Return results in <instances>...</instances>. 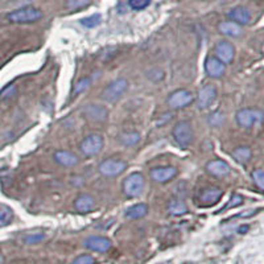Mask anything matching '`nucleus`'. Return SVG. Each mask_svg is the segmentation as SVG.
<instances>
[{"label": "nucleus", "instance_id": "obj_1", "mask_svg": "<svg viewBox=\"0 0 264 264\" xmlns=\"http://www.w3.org/2000/svg\"><path fill=\"white\" fill-rule=\"evenodd\" d=\"M43 17V11L35 7H23L9 12L7 19L15 24H29L39 21Z\"/></svg>", "mask_w": 264, "mask_h": 264}, {"label": "nucleus", "instance_id": "obj_2", "mask_svg": "<svg viewBox=\"0 0 264 264\" xmlns=\"http://www.w3.org/2000/svg\"><path fill=\"white\" fill-rule=\"evenodd\" d=\"M172 135H173V139L176 144L181 148H188V147L192 146V143L194 140V131L192 123L188 122V120H182V122H178L176 126L173 127V131H172Z\"/></svg>", "mask_w": 264, "mask_h": 264}, {"label": "nucleus", "instance_id": "obj_3", "mask_svg": "<svg viewBox=\"0 0 264 264\" xmlns=\"http://www.w3.org/2000/svg\"><path fill=\"white\" fill-rule=\"evenodd\" d=\"M144 185H146V180L140 172H134L130 176H127L123 181L122 189L123 193L126 194L128 198H135L140 196L144 190Z\"/></svg>", "mask_w": 264, "mask_h": 264}, {"label": "nucleus", "instance_id": "obj_4", "mask_svg": "<svg viewBox=\"0 0 264 264\" xmlns=\"http://www.w3.org/2000/svg\"><path fill=\"white\" fill-rule=\"evenodd\" d=\"M127 89H128V81L126 78L115 79L105 87L101 98L107 103H115L122 98V95L126 93Z\"/></svg>", "mask_w": 264, "mask_h": 264}, {"label": "nucleus", "instance_id": "obj_5", "mask_svg": "<svg viewBox=\"0 0 264 264\" xmlns=\"http://www.w3.org/2000/svg\"><path fill=\"white\" fill-rule=\"evenodd\" d=\"M262 119H263V112L259 108H242L235 115L238 126L242 128H251L258 123H261Z\"/></svg>", "mask_w": 264, "mask_h": 264}, {"label": "nucleus", "instance_id": "obj_6", "mask_svg": "<svg viewBox=\"0 0 264 264\" xmlns=\"http://www.w3.org/2000/svg\"><path fill=\"white\" fill-rule=\"evenodd\" d=\"M127 162L120 158H106L98 166V172L105 177H118L126 170Z\"/></svg>", "mask_w": 264, "mask_h": 264}, {"label": "nucleus", "instance_id": "obj_7", "mask_svg": "<svg viewBox=\"0 0 264 264\" xmlns=\"http://www.w3.org/2000/svg\"><path fill=\"white\" fill-rule=\"evenodd\" d=\"M103 144H105V140H103L102 135L91 134L81 142L79 150L85 156L91 158V156H97L98 154H101V151L103 150Z\"/></svg>", "mask_w": 264, "mask_h": 264}, {"label": "nucleus", "instance_id": "obj_8", "mask_svg": "<svg viewBox=\"0 0 264 264\" xmlns=\"http://www.w3.org/2000/svg\"><path fill=\"white\" fill-rule=\"evenodd\" d=\"M193 101L194 97L190 91L185 90V89H180V90L170 93L168 99H166V105H168L169 108H172V110H180V108L189 106Z\"/></svg>", "mask_w": 264, "mask_h": 264}, {"label": "nucleus", "instance_id": "obj_9", "mask_svg": "<svg viewBox=\"0 0 264 264\" xmlns=\"http://www.w3.org/2000/svg\"><path fill=\"white\" fill-rule=\"evenodd\" d=\"M178 174V170L176 166L165 165V166H156L150 170V177L154 182L158 184H165V182L173 180Z\"/></svg>", "mask_w": 264, "mask_h": 264}, {"label": "nucleus", "instance_id": "obj_10", "mask_svg": "<svg viewBox=\"0 0 264 264\" xmlns=\"http://www.w3.org/2000/svg\"><path fill=\"white\" fill-rule=\"evenodd\" d=\"M218 91L217 87L214 85H205L201 87V90L198 91L197 94V106L200 110H206L209 108L217 99Z\"/></svg>", "mask_w": 264, "mask_h": 264}, {"label": "nucleus", "instance_id": "obj_11", "mask_svg": "<svg viewBox=\"0 0 264 264\" xmlns=\"http://www.w3.org/2000/svg\"><path fill=\"white\" fill-rule=\"evenodd\" d=\"M83 116L90 120V122L102 123L105 122L108 116V111L106 107L101 106V105H95V103H89L82 108Z\"/></svg>", "mask_w": 264, "mask_h": 264}, {"label": "nucleus", "instance_id": "obj_12", "mask_svg": "<svg viewBox=\"0 0 264 264\" xmlns=\"http://www.w3.org/2000/svg\"><path fill=\"white\" fill-rule=\"evenodd\" d=\"M214 57L219 59L222 63L229 65L233 62L234 57H235V48L229 41H225V40L219 41L214 49Z\"/></svg>", "mask_w": 264, "mask_h": 264}, {"label": "nucleus", "instance_id": "obj_13", "mask_svg": "<svg viewBox=\"0 0 264 264\" xmlns=\"http://www.w3.org/2000/svg\"><path fill=\"white\" fill-rule=\"evenodd\" d=\"M205 71L210 78H221L222 75L225 74L226 65L215 58L214 55H209L205 59Z\"/></svg>", "mask_w": 264, "mask_h": 264}, {"label": "nucleus", "instance_id": "obj_14", "mask_svg": "<svg viewBox=\"0 0 264 264\" xmlns=\"http://www.w3.org/2000/svg\"><path fill=\"white\" fill-rule=\"evenodd\" d=\"M83 246L86 249L95 251V253H107L111 249V241L108 238L105 237H89L87 239H85Z\"/></svg>", "mask_w": 264, "mask_h": 264}, {"label": "nucleus", "instance_id": "obj_15", "mask_svg": "<svg viewBox=\"0 0 264 264\" xmlns=\"http://www.w3.org/2000/svg\"><path fill=\"white\" fill-rule=\"evenodd\" d=\"M206 172L211 174L213 177L223 178L229 176L231 168L225 160H213V161H209L206 164Z\"/></svg>", "mask_w": 264, "mask_h": 264}, {"label": "nucleus", "instance_id": "obj_16", "mask_svg": "<svg viewBox=\"0 0 264 264\" xmlns=\"http://www.w3.org/2000/svg\"><path fill=\"white\" fill-rule=\"evenodd\" d=\"M223 196V192H222L221 188H217V186H210V188H206L201 192L200 194V204L202 206H210L217 204L219 200Z\"/></svg>", "mask_w": 264, "mask_h": 264}, {"label": "nucleus", "instance_id": "obj_17", "mask_svg": "<svg viewBox=\"0 0 264 264\" xmlns=\"http://www.w3.org/2000/svg\"><path fill=\"white\" fill-rule=\"evenodd\" d=\"M95 206H97V202L90 194H79L78 197L74 200V209L79 214L90 213L95 209Z\"/></svg>", "mask_w": 264, "mask_h": 264}, {"label": "nucleus", "instance_id": "obj_18", "mask_svg": "<svg viewBox=\"0 0 264 264\" xmlns=\"http://www.w3.org/2000/svg\"><path fill=\"white\" fill-rule=\"evenodd\" d=\"M54 161L58 165L63 166V168H71L78 164V158L77 155H74L70 151H55L54 152Z\"/></svg>", "mask_w": 264, "mask_h": 264}, {"label": "nucleus", "instance_id": "obj_19", "mask_svg": "<svg viewBox=\"0 0 264 264\" xmlns=\"http://www.w3.org/2000/svg\"><path fill=\"white\" fill-rule=\"evenodd\" d=\"M229 17L231 19V21H234L238 25H246L251 20V13L247 8L235 7L229 12Z\"/></svg>", "mask_w": 264, "mask_h": 264}, {"label": "nucleus", "instance_id": "obj_20", "mask_svg": "<svg viewBox=\"0 0 264 264\" xmlns=\"http://www.w3.org/2000/svg\"><path fill=\"white\" fill-rule=\"evenodd\" d=\"M231 156L238 164L246 165L253 158V151L247 146H239L237 148H234L233 152H231Z\"/></svg>", "mask_w": 264, "mask_h": 264}, {"label": "nucleus", "instance_id": "obj_21", "mask_svg": "<svg viewBox=\"0 0 264 264\" xmlns=\"http://www.w3.org/2000/svg\"><path fill=\"white\" fill-rule=\"evenodd\" d=\"M218 31L229 37H239L242 35L241 25H238L234 21H223L218 25Z\"/></svg>", "mask_w": 264, "mask_h": 264}, {"label": "nucleus", "instance_id": "obj_22", "mask_svg": "<svg viewBox=\"0 0 264 264\" xmlns=\"http://www.w3.org/2000/svg\"><path fill=\"white\" fill-rule=\"evenodd\" d=\"M150 211V208L146 204H136V205L131 206L126 210V217L130 219H140L144 218Z\"/></svg>", "mask_w": 264, "mask_h": 264}, {"label": "nucleus", "instance_id": "obj_23", "mask_svg": "<svg viewBox=\"0 0 264 264\" xmlns=\"http://www.w3.org/2000/svg\"><path fill=\"white\" fill-rule=\"evenodd\" d=\"M168 211L172 215H184V214L188 213V206L180 198H172L168 202Z\"/></svg>", "mask_w": 264, "mask_h": 264}, {"label": "nucleus", "instance_id": "obj_24", "mask_svg": "<svg viewBox=\"0 0 264 264\" xmlns=\"http://www.w3.org/2000/svg\"><path fill=\"white\" fill-rule=\"evenodd\" d=\"M119 142L122 143L124 147H132L140 142V135L136 131H131V132H123L119 136Z\"/></svg>", "mask_w": 264, "mask_h": 264}, {"label": "nucleus", "instance_id": "obj_25", "mask_svg": "<svg viewBox=\"0 0 264 264\" xmlns=\"http://www.w3.org/2000/svg\"><path fill=\"white\" fill-rule=\"evenodd\" d=\"M13 219V211L8 206L0 205V227H5Z\"/></svg>", "mask_w": 264, "mask_h": 264}, {"label": "nucleus", "instance_id": "obj_26", "mask_svg": "<svg viewBox=\"0 0 264 264\" xmlns=\"http://www.w3.org/2000/svg\"><path fill=\"white\" fill-rule=\"evenodd\" d=\"M101 23H102V16L99 15V13H95V15H91L89 17H85V19L81 20V24L86 28L98 27Z\"/></svg>", "mask_w": 264, "mask_h": 264}, {"label": "nucleus", "instance_id": "obj_27", "mask_svg": "<svg viewBox=\"0 0 264 264\" xmlns=\"http://www.w3.org/2000/svg\"><path fill=\"white\" fill-rule=\"evenodd\" d=\"M90 3L91 0H66V8L69 11H79Z\"/></svg>", "mask_w": 264, "mask_h": 264}, {"label": "nucleus", "instance_id": "obj_28", "mask_svg": "<svg viewBox=\"0 0 264 264\" xmlns=\"http://www.w3.org/2000/svg\"><path fill=\"white\" fill-rule=\"evenodd\" d=\"M251 177H253L254 184L259 188L261 190L264 189V170L263 169H255L251 173Z\"/></svg>", "mask_w": 264, "mask_h": 264}, {"label": "nucleus", "instance_id": "obj_29", "mask_svg": "<svg viewBox=\"0 0 264 264\" xmlns=\"http://www.w3.org/2000/svg\"><path fill=\"white\" fill-rule=\"evenodd\" d=\"M91 83V78L90 77H85V78L79 79L78 82L75 83L74 86V94H79V93H82L87 89V87L90 86Z\"/></svg>", "mask_w": 264, "mask_h": 264}, {"label": "nucleus", "instance_id": "obj_30", "mask_svg": "<svg viewBox=\"0 0 264 264\" xmlns=\"http://www.w3.org/2000/svg\"><path fill=\"white\" fill-rule=\"evenodd\" d=\"M225 122V115L217 111L213 114L209 115V124L210 126H221L222 123Z\"/></svg>", "mask_w": 264, "mask_h": 264}, {"label": "nucleus", "instance_id": "obj_31", "mask_svg": "<svg viewBox=\"0 0 264 264\" xmlns=\"http://www.w3.org/2000/svg\"><path fill=\"white\" fill-rule=\"evenodd\" d=\"M151 0H128V5L135 11H140L150 5Z\"/></svg>", "mask_w": 264, "mask_h": 264}, {"label": "nucleus", "instance_id": "obj_32", "mask_svg": "<svg viewBox=\"0 0 264 264\" xmlns=\"http://www.w3.org/2000/svg\"><path fill=\"white\" fill-rule=\"evenodd\" d=\"M16 94V86L15 85H8L0 91V99H9Z\"/></svg>", "mask_w": 264, "mask_h": 264}, {"label": "nucleus", "instance_id": "obj_33", "mask_svg": "<svg viewBox=\"0 0 264 264\" xmlns=\"http://www.w3.org/2000/svg\"><path fill=\"white\" fill-rule=\"evenodd\" d=\"M44 239H45V235H44V234H32V235L25 237L24 242H25L27 245H35V243L43 242Z\"/></svg>", "mask_w": 264, "mask_h": 264}, {"label": "nucleus", "instance_id": "obj_34", "mask_svg": "<svg viewBox=\"0 0 264 264\" xmlns=\"http://www.w3.org/2000/svg\"><path fill=\"white\" fill-rule=\"evenodd\" d=\"M95 261L94 258L91 255H87V254H83V255H79L74 259L73 264H94Z\"/></svg>", "mask_w": 264, "mask_h": 264}, {"label": "nucleus", "instance_id": "obj_35", "mask_svg": "<svg viewBox=\"0 0 264 264\" xmlns=\"http://www.w3.org/2000/svg\"><path fill=\"white\" fill-rule=\"evenodd\" d=\"M241 204H243V197L239 196V194H234L233 197H231V200H230V202L225 206V209L223 210L231 209V208H237V206H239Z\"/></svg>", "mask_w": 264, "mask_h": 264}, {"label": "nucleus", "instance_id": "obj_36", "mask_svg": "<svg viewBox=\"0 0 264 264\" xmlns=\"http://www.w3.org/2000/svg\"><path fill=\"white\" fill-rule=\"evenodd\" d=\"M3 262H4V258H3V255H1V253H0V264H3Z\"/></svg>", "mask_w": 264, "mask_h": 264}, {"label": "nucleus", "instance_id": "obj_37", "mask_svg": "<svg viewBox=\"0 0 264 264\" xmlns=\"http://www.w3.org/2000/svg\"><path fill=\"white\" fill-rule=\"evenodd\" d=\"M0 66H1V61H0Z\"/></svg>", "mask_w": 264, "mask_h": 264}]
</instances>
